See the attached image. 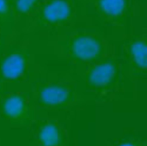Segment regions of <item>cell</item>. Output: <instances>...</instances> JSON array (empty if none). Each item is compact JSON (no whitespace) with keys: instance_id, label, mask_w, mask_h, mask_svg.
<instances>
[{"instance_id":"obj_14","label":"cell","mask_w":147,"mask_h":146,"mask_svg":"<svg viewBox=\"0 0 147 146\" xmlns=\"http://www.w3.org/2000/svg\"><path fill=\"white\" fill-rule=\"evenodd\" d=\"M4 91V89H3V87H2V85L0 84V96H1V95L3 94V92Z\"/></svg>"},{"instance_id":"obj_6","label":"cell","mask_w":147,"mask_h":146,"mask_svg":"<svg viewBox=\"0 0 147 146\" xmlns=\"http://www.w3.org/2000/svg\"><path fill=\"white\" fill-rule=\"evenodd\" d=\"M84 12L79 0H44L18 32L29 36L51 37L71 28Z\"/></svg>"},{"instance_id":"obj_1","label":"cell","mask_w":147,"mask_h":146,"mask_svg":"<svg viewBox=\"0 0 147 146\" xmlns=\"http://www.w3.org/2000/svg\"><path fill=\"white\" fill-rule=\"evenodd\" d=\"M59 59L71 67L87 65L120 52L118 43L94 19L84 14L68 29L41 40Z\"/></svg>"},{"instance_id":"obj_9","label":"cell","mask_w":147,"mask_h":146,"mask_svg":"<svg viewBox=\"0 0 147 146\" xmlns=\"http://www.w3.org/2000/svg\"><path fill=\"white\" fill-rule=\"evenodd\" d=\"M29 127L30 146H70L68 130L57 117L36 119Z\"/></svg>"},{"instance_id":"obj_12","label":"cell","mask_w":147,"mask_h":146,"mask_svg":"<svg viewBox=\"0 0 147 146\" xmlns=\"http://www.w3.org/2000/svg\"><path fill=\"white\" fill-rule=\"evenodd\" d=\"M110 146H147L146 140L139 136H125L114 141Z\"/></svg>"},{"instance_id":"obj_8","label":"cell","mask_w":147,"mask_h":146,"mask_svg":"<svg viewBox=\"0 0 147 146\" xmlns=\"http://www.w3.org/2000/svg\"><path fill=\"white\" fill-rule=\"evenodd\" d=\"M37 114L30 87L6 89L0 96V118L13 126H30Z\"/></svg>"},{"instance_id":"obj_11","label":"cell","mask_w":147,"mask_h":146,"mask_svg":"<svg viewBox=\"0 0 147 146\" xmlns=\"http://www.w3.org/2000/svg\"><path fill=\"white\" fill-rule=\"evenodd\" d=\"M0 27L6 38L16 32L15 18L10 0H0Z\"/></svg>"},{"instance_id":"obj_13","label":"cell","mask_w":147,"mask_h":146,"mask_svg":"<svg viewBox=\"0 0 147 146\" xmlns=\"http://www.w3.org/2000/svg\"><path fill=\"white\" fill-rule=\"evenodd\" d=\"M5 36H4V34H3V30H2V28H1V27H0V46H1V45H2V43H3V38H4Z\"/></svg>"},{"instance_id":"obj_5","label":"cell","mask_w":147,"mask_h":146,"mask_svg":"<svg viewBox=\"0 0 147 146\" xmlns=\"http://www.w3.org/2000/svg\"><path fill=\"white\" fill-rule=\"evenodd\" d=\"M146 2L134 0L127 32L118 44L125 60L128 81L133 86L146 81L147 74V30L144 11Z\"/></svg>"},{"instance_id":"obj_10","label":"cell","mask_w":147,"mask_h":146,"mask_svg":"<svg viewBox=\"0 0 147 146\" xmlns=\"http://www.w3.org/2000/svg\"><path fill=\"white\" fill-rule=\"evenodd\" d=\"M44 0H10L15 18L16 32L21 30L24 23L37 11Z\"/></svg>"},{"instance_id":"obj_3","label":"cell","mask_w":147,"mask_h":146,"mask_svg":"<svg viewBox=\"0 0 147 146\" xmlns=\"http://www.w3.org/2000/svg\"><path fill=\"white\" fill-rule=\"evenodd\" d=\"M70 71L78 79L85 96L91 97L97 104L117 101L127 92V67L120 52L73 66Z\"/></svg>"},{"instance_id":"obj_7","label":"cell","mask_w":147,"mask_h":146,"mask_svg":"<svg viewBox=\"0 0 147 146\" xmlns=\"http://www.w3.org/2000/svg\"><path fill=\"white\" fill-rule=\"evenodd\" d=\"M87 15L119 43L127 32L134 0H79Z\"/></svg>"},{"instance_id":"obj_2","label":"cell","mask_w":147,"mask_h":146,"mask_svg":"<svg viewBox=\"0 0 147 146\" xmlns=\"http://www.w3.org/2000/svg\"><path fill=\"white\" fill-rule=\"evenodd\" d=\"M30 91L37 113H71L86 104V96L71 71H49L38 62Z\"/></svg>"},{"instance_id":"obj_15","label":"cell","mask_w":147,"mask_h":146,"mask_svg":"<svg viewBox=\"0 0 147 146\" xmlns=\"http://www.w3.org/2000/svg\"><path fill=\"white\" fill-rule=\"evenodd\" d=\"M140 1H142V2H146V0H140Z\"/></svg>"},{"instance_id":"obj_4","label":"cell","mask_w":147,"mask_h":146,"mask_svg":"<svg viewBox=\"0 0 147 146\" xmlns=\"http://www.w3.org/2000/svg\"><path fill=\"white\" fill-rule=\"evenodd\" d=\"M7 38L9 42L0 54V84L4 90L8 86L28 88L37 65L31 38L20 32H14Z\"/></svg>"}]
</instances>
